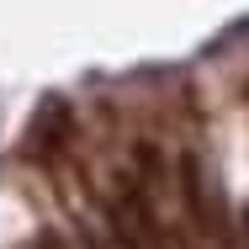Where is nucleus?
Masks as SVG:
<instances>
[{
	"label": "nucleus",
	"instance_id": "f257e3e1",
	"mask_svg": "<svg viewBox=\"0 0 249 249\" xmlns=\"http://www.w3.org/2000/svg\"><path fill=\"white\" fill-rule=\"evenodd\" d=\"M180 201H186V223L196 228V239H212L217 249H233L228 201H223L217 186H207L201 154H180Z\"/></svg>",
	"mask_w": 249,
	"mask_h": 249
},
{
	"label": "nucleus",
	"instance_id": "f03ea898",
	"mask_svg": "<svg viewBox=\"0 0 249 249\" xmlns=\"http://www.w3.org/2000/svg\"><path fill=\"white\" fill-rule=\"evenodd\" d=\"M64 133H69V111L53 101L48 106V127L32 122V133H27V154H32V159H48L53 149H64Z\"/></svg>",
	"mask_w": 249,
	"mask_h": 249
},
{
	"label": "nucleus",
	"instance_id": "7ed1b4c3",
	"mask_svg": "<svg viewBox=\"0 0 249 249\" xmlns=\"http://www.w3.org/2000/svg\"><path fill=\"white\" fill-rule=\"evenodd\" d=\"M106 223H111V239H117V249H154L149 233L138 228V212H133V201H111V212H106Z\"/></svg>",
	"mask_w": 249,
	"mask_h": 249
},
{
	"label": "nucleus",
	"instance_id": "20e7f679",
	"mask_svg": "<svg viewBox=\"0 0 249 249\" xmlns=\"http://www.w3.org/2000/svg\"><path fill=\"white\" fill-rule=\"evenodd\" d=\"M32 249H69V244H64L58 233H37V244H32Z\"/></svg>",
	"mask_w": 249,
	"mask_h": 249
},
{
	"label": "nucleus",
	"instance_id": "39448f33",
	"mask_svg": "<svg viewBox=\"0 0 249 249\" xmlns=\"http://www.w3.org/2000/svg\"><path fill=\"white\" fill-rule=\"evenodd\" d=\"M239 228H244V244H249V212H244V217H239Z\"/></svg>",
	"mask_w": 249,
	"mask_h": 249
}]
</instances>
